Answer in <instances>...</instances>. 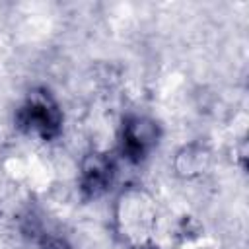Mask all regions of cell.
Listing matches in <instances>:
<instances>
[{"mask_svg":"<svg viewBox=\"0 0 249 249\" xmlns=\"http://www.w3.org/2000/svg\"><path fill=\"white\" fill-rule=\"evenodd\" d=\"M113 222L117 233L134 247H142L156 239L160 212L156 200L148 191L140 187L124 189L115 206H113Z\"/></svg>","mask_w":249,"mask_h":249,"instance_id":"cell-1","label":"cell"},{"mask_svg":"<svg viewBox=\"0 0 249 249\" xmlns=\"http://www.w3.org/2000/svg\"><path fill=\"white\" fill-rule=\"evenodd\" d=\"M160 140V124L146 115H128L123 121L121 142L123 154L128 161L140 163L142 158L158 144Z\"/></svg>","mask_w":249,"mask_h":249,"instance_id":"cell-3","label":"cell"},{"mask_svg":"<svg viewBox=\"0 0 249 249\" xmlns=\"http://www.w3.org/2000/svg\"><path fill=\"white\" fill-rule=\"evenodd\" d=\"M21 130L39 140H53L62 130V109L47 89H33L19 107Z\"/></svg>","mask_w":249,"mask_h":249,"instance_id":"cell-2","label":"cell"},{"mask_svg":"<svg viewBox=\"0 0 249 249\" xmlns=\"http://www.w3.org/2000/svg\"><path fill=\"white\" fill-rule=\"evenodd\" d=\"M214 163V156L210 148L202 142H189L181 146L171 160V167L175 175L183 181H198Z\"/></svg>","mask_w":249,"mask_h":249,"instance_id":"cell-4","label":"cell"}]
</instances>
